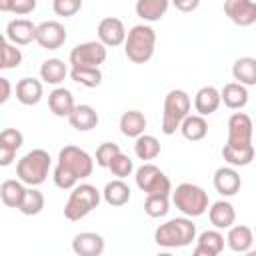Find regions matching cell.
Returning <instances> with one entry per match:
<instances>
[{
    "instance_id": "cell-9",
    "label": "cell",
    "mask_w": 256,
    "mask_h": 256,
    "mask_svg": "<svg viewBox=\"0 0 256 256\" xmlns=\"http://www.w3.org/2000/svg\"><path fill=\"white\" fill-rule=\"evenodd\" d=\"M108 46H104L100 40H88L82 44H76L70 50V66H92V68H100V64L106 62L108 56Z\"/></svg>"
},
{
    "instance_id": "cell-10",
    "label": "cell",
    "mask_w": 256,
    "mask_h": 256,
    "mask_svg": "<svg viewBox=\"0 0 256 256\" xmlns=\"http://www.w3.org/2000/svg\"><path fill=\"white\" fill-rule=\"evenodd\" d=\"M36 42L44 50H58L66 42V28L58 20H46L38 24L36 30Z\"/></svg>"
},
{
    "instance_id": "cell-35",
    "label": "cell",
    "mask_w": 256,
    "mask_h": 256,
    "mask_svg": "<svg viewBox=\"0 0 256 256\" xmlns=\"http://www.w3.org/2000/svg\"><path fill=\"white\" fill-rule=\"evenodd\" d=\"M134 154L140 160H144V162L154 160L160 154V142H158V138L152 136V134H140L136 138V142H134Z\"/></svg>"
},
{
    "instance_id": "cell-32",
    "label": "cell",
    "mask_w": 256,
    "mask_h": 256,
    "mask_svg": "<svg viewBox=\"0 0 256 256\" xmlns=\"http://www.w3.org/2000/svg\"><path fill=\"white\" fill-rule=\"evenodd\" d=\"M232 76L244 86H256V58L242 56L232 64Z\"/></svg>"
},
{
    "instance_id": "cell-26",
    "label": "cell",
    "mask_w": 256,
    "mask_h": 256,
    "mask_svg": "<svg viewBox=\"0 0 256 256\" xmlns=\"http://www.w3.org/2000/svg\"><path fill=\"white\" fill-rule=\"evenodd\" d=\"M130 196H132L130 186H128L122 178H116V180L108 182V184L104 186V190H102V198H104V202H106L108 206H114V208L128 204Z\"/></svg>"
},
{
    "instance_id": "cell-22",
    "label": "cell",
    "mask_w": 256,
    "mask_h": 256,
    "mask_svg": "<svg viewBox=\"0 0 256 256\" xmlns=\"http://www.w3.org/2000/svg\"><path fill=\"white\" fill-rule=\"evenodd\" d=\"M252 242H254V232L244 226V224H232L228 228V236H226V244L232 252H238V254H246L250 252L252 248Z\"/></svg>"
},
{
    "instance_id": "cell-14",
    "label": "cell",
    "mask_w": 256,
    "mask_h": 256,
    "mask_svg": "<svg viewBox=\"0 0 256 256\" xmlns=\"http://www.w3.org/2000/svg\"><path fill=\"white\" fill-rule=\"evenodd\" d=\"M36 30L38 26L28 18H16L10 20L6 26V38L16 46H26L32 40L36 42Z\"/></svg>"
},
{
    "instance_id": "cell-2",
    "label": "cell",
    "mask_w": 256,
    "mask_h": 256,
    "mask_svg": "<svg viewBox=\"0 0 256 256\" xmlns=\"http://www.w3.org/2000/svg\"><path fill=\"white\" fill-rule=\"evenodd\" d=\"M196 240V224L184 218H172L154 230V242L162 248H184Z\"/></svg>"
},
{
    "instance_id": "cell-31",
    "label": "cell",
    "mask_w": 256,
    "mask_h": 256,
    "mask_svg": "<svg viewBox=\"0 0 256 256\" xmlns=\"http://www.w3.org/2000/svg\"><path fill=\"white\" fill-rule=\"evenodd\" d=\"M170 6V0H136V16L144 22L160 20Z\"/></svg>"
},
{
    "instance_id": "cell-23",
    "label": "cell",
    "mask_w": 256,
    "mask_h": 256,
    "mask_svg": "<svg viewBox=\"0 0 256 256\" xmlns=\"http://www.w3.org/2000/svg\"><path fill=\"white\" fill-rule=\"evenodd\" d=\"M74 96H72V92L68 90V88H62V86H58V88H54L50 94H48V108L52 110V114L54 116H58V118H68L70 116V112L74 110Z\"/></svg>"
},
{
    "instance_id": "cell-37",
    "label": "cell",
    "mask_w": 256,
    "mask_h": 256,
    "mask_svg": "<svg viewBox=\"0 0 256 256\" xmlns=\"http://www.w3.org/2000/svg\"><path fill=\"white\" fill-rule=\"evenodd\" d=\"M170 210V198L168 194H146L144 200V212L150 218H162Z\"/></svg>"
},
{
    "instance_id": "cell-18",
    "label": "cell",
    "mask_w": 256,
    "mask_h": 256,
    "mask_svg": "<svg viewBox=\"0 0 256 256\" xmlns=\"http://www.w3.org/2000/svg\"><path fill=\"white\" fill-rule=\"evenodd\" d=\"M224 250V236L218 228L214 230H204L194 248V256H218Z\"/></svg>"
},
{
    "instance_id": "cell-45",
    "label": "cell",
    "mask_w": 256,
    "mask_h": 256,
    "mask_svg": "<svg viewBox=\"0 0 256 256\" xmlns=\"http://www.w3.org/2000/svg\"><path fill=\"white\" fill-rule=\"evenodd\" d=\"M14 8V0H0V10L2 12H12Z\"/></svg>"
},
{
    "instance_id": "cell-11",
    "label": "cell",
    "mask_w": 256,
    "mask_h": 256,
    "mask_svg": "<svg viewBox=\"0 0 256 256\" xmlns=\"http://www.w3.org/2000/svg\"><path fill=\"white\" fill-rule=\"evenodd\" d=\"M96 32H98V40L108 48H116V46L124 44L126 42V34H128L126 28H124V22L120 18H116V16L102 18L98 22Z\"/></svg>"
},
{
    "instance_id": "cell-30",
    "label": "cell",
    "mask_w": 256,
    "mask_h": 256,
    "mask_svg": "<svg viewBox=\"0 0 256 256\" xmlns=\"http://www.w3.org/2000/svg\"><path fill=\"white\" fill-rule=\"evenodd\" d=\"M146 130V116L140 110H126L120 116V132L128 138H138Z\"/></svg>"
},
{
    "instance_id": "cell-34",
    "label": "cell",
    "mask_w": 256,
    "mask_h": 256,
    "mask_svg": "<svg viewBox=\"0 0 256 256\" xmlns=\"http://www.w3.org/2000/svg\"><path fill=\"white\" fill-rule=\"evenodd\" d=\"M70 78L80 86L96 88L102 82V72H100V68H92V66H72Z\"/></svg>"
},
{
    "instance_id": "cell-12",
    "label": "cell",
    "mask_w": 256,
    "mask_h": 256,
    "mask_svg": "<svg viewBox=\"0 0 256 256\" xmlns=\"http://www.w3.org/2000/svg\"><path fill=\"white\" fill-rule=\"evenodd\" d=\"M224 14L236 26H252L256 22V2L254 0H224Z\"/></svg>"
},
{
    "instance_id": "cell-28",
    "label": "cell",
    "mask_w": 256,
    "mask_h": 256,
    "mask_svg": "<svg viewBox=\"0 0 256 256\" xmlns=\"http://www.w3.org/2000/svg\"><path fill=\"white\" fill-rule=\"evenodd\" d=\"M220 96H222L224 106L230 108V110H240V108H244L248 104V90L240 82L224 84V88L220 90Z\"/></svg>"
},
{
    "instance_id": "cell-15",
    "label": "cell",
    "mask_w": 256,
    "mask_h": 256,
    "mask_svg": "<svg viewBox=\"0 0 256 256\" xmlns=\"http://www.w3.org/2000/svg\"><path fill=\"white\" fill-rule=\"evenodd\" d=\"M214 188L218 194L222 196H234L240 192V186H242V178L240 174L234 170V166H222L214 172Z\"/></svg>"
},
{
    "instance_id": "cell-7",
    "label": "cell",
    "mask_w": 256,
    "mask_h": 256,
    "mask_svg": "<svg viewBox=\"0 0 256 256\" xmlns=\"http://www.w3.org/2000/svg\"><path fill=\"white\" fill-rule=\"evenodd\" d=\"M172 204L188 218L202 216L208 210V194L204 188L192 182H182L172 192Z\"/></svg>"
},
{
    "instance_id": "cell-17",
    "label": "cell",
    "mask_w": 256,
    "mask_h": 256,
    "mask_svg": "<svg viewBox=\"0 0 256 256\" xmlns=\"http://www.w3.org/2000/svg\"><path fill=\"white\" fill-rule=\"evenodd\" d=\"M104 246V238L98 232H80L72 240V250L78 256H100Z\"/></svg>"
},
{
    "instance_id": "cell-40",
    "label": "cell",
    "mask_w": 256,
    "mask_h": 256,
    "mask_svg": "<svg viewBox=\"0 0 256 256\" xmlns=\"http://www.w3.org/2000/svg\"><path fill=\"white\" fill-rule=\"evenodd\" d=\"M118 152H122L118 144H114V142H102V144L96 148V164H98L100 168H108L110 162H112V158H114Z\"/></svg>"
},
{
    "instance_id": "cell-19",
    "label": "cell",
    "mask_w": 256,
    "mask_h": 256,
    "mask_svg": "<svg viewBox=\"0 0 256 256\" xmlns=\"http://www.w3.org/2000/svg\"><path fill=\"white\" fill-rule=\"evenodd\" d=\"M98 120H100L98 118V112L90 104H76L74 110L68 116L70 126L74 130H78V132H88V130L96 128L98 126Z\"/></svg>"
},
{
    "instance_id": "cell-43",
    "label": "cell",
    "mask_w": 256,
    "mask_h": 256,
    "mask_svg": "<svg viewBox=\"0 0 256 256\" xmlns=\"http://www.w3.org/2000/svg\"><path fill=\"white\" fill-rule=\"evenodd\" d=\"M172 4L180 12H194L200 6V0H172Z\"/></svg>"
},
{
    "instance_id": "cell-5",
    "label": "cell",
    "mask_w": 256,
    "mask_h": 256,
    "mask_svg": "<svg viewBox=\"0 0 256 256\" xmlns=\"http://www.w3.org/2000/svg\"><path fill=\"white\" fill-rule=\"evenodd\" d=\"M192 100L188 92L174 88L164 96V112H162V132L166 136H172L176 130H180L182 120L190 114Z\"/></svg>"
},
{
    "instance_id": "cell-16",
    "label": "cell",
    "mask_w": 256,
    "mask_h": 256,
    "mask_svg": "<svg viewBox=\"0 0 256 256\" xmlns=\"http://www.w3.org/2000/svg\"><path fill=\"white\" fill-rule=\"evenodd\" d=\"M22 144L24 136L18 128H4L0 132V166H10Z\"/></svg>"
},
{
    "instance_id": "cell-36",
    "label": "cell",
    "mask_w": 256,
    "mask_h": 256,
    "mask_svg": "<svg viewBox=\"0 0 256 256\" xmlns=\"http://www.w3.org/2000/svg\"><path fill=\"white\" fill-rule=\"evenodd\" d=\"M42 208H44V194H42L36 186L26 188L24 200H22V204H20L18 210H20L24 216H36V214L42 212Z\"/></svg>"
},
{
    "instance_id": "cell-25",
    "label": "cell",
    "mask_w": 256,
    "mask_h": 256,
    "mask_svg": "<svg viewBox=\"0 0 256 256\" xmlns=\"http://www.w3.org/2000/svg\"><path fill=\"white\" fill-rule=\"evenodd\" d=\"M254 146L252 142L250 144H224L222 146V158L230 164V166H248L252 160H254Z\"/></svg>"
},
{
    "instance_id": "cell-4",
    "label": "cell",
    "mask_w": 256,
    "mask_h": 256,
    "mask_svg": "<svg viewBox=\"0 0 256 256\" xmlns=\"http://www.w3.org/2000/svg\"><path fill=\"white\" fill-rule=\"evenodd\" d=\"M52 158L44 148H34L28 154H24L18 164H16V176L26 184V186H40L46 182L48 172H50Z\"/></svg>"
},
{
    "instance_id": "cell-20",
    "label": "cell",
    "mask_w": 256,
    "mask_h": 256,
    "mask_svg": "<svg viewBox=\"0 0 256 256\" xmlns=\"http://www.w3.org/2000/svg\"><path fill=\"white\" fill-rule=\"evenodd\" d=\"M42 94H44V86L36 78L26 76V78L18 80V84H16V100L20 104H24V106L38 104L42 100Z\"/></svg>"
},
{
    "instance_id": "cell-33",
    "label": "cell",
    "mask_w": 256,
    "mask_h": 256,
    "mask_svg": "<svg viewBox=\"0 0 256 256\" xmlns=\"http://www.w3.org/2000/svg\"><path fill=\"white\" fill-rule=\"evenodd\" d=\"M24 194H26V188H24V182L20 178L18 180H4L0 186V198L8 208H20Z\"/></svg>"
},
{
    "instance_id": "cell-6",
    "label": "cell",
    "mask_w": 256,
    "mask_h": 256,
    "mask_svg": "<svg viewBox=\"0 0 256 256\" xmlns=\"http://www.w3.org/2000/svg\"><path fill=\"white\" fill-rule=\"evenodd\" d=\"M100 190L92 184H76L68 196V202L64 206V216L70 222H78L82 218H86L94 208H98L100 204Z\"/></svg>"
},
{
    "instance_id": "cell-39",
    "label": "cell",
    "mask_w": 256,
    "mask_h": 256,
    "mask_svg": "<svg viewBox=\"0 0 256 256\" xmlns=\"http://www.w3.org/2000/svg\"><path fill=\"white\" fill-rule=\"evenodd\" d=\"M108 170H110L116 178H122V180H124V178H128V176L132 174V170H134V162H132V158L126 156L124 152H118V154L112 158Z\"/></svg>"
},
{
    "instance_id": "cell-41",
    "label": "cell",
    "mask_w": 256,
    "mask_h": 256,
    "mask_svg": "<svg viewBox=\"0 0 256 256\" xmlns=\"http://www.w3.org/2000/svg\"><path fill=\"white\" fill-rule=\"evenodd\" d=\"M80 8H82V0H52V10L56 16L70 18L78 14Z\"/></svg>"
},
{
    "instance_id": "cell-24",
    "label": "cell",
    "mask_w": 256,
    "mask_h": 256,
    "mask_svg": "<svg viewBox=\"0 0 256 256\" xmlns=\"http://www.w3.org/2000/svg\"><path fill=\"white\" fill-rule=\"evenodd\" d=\"M220 102H222L220 90L214 88V86H202V88L196 92V96H194V108H196V112L202 114V116L214 114V112L218 110Z\"/></svg>"
},
{
    "instance_id": "cell-3",
    "label": "cell",
    "mask_w": 256,
    "mask_h": 256,
    "mask_svg": "<svg viewBox=\"0 0 256 256\" xmlns=\"http://www.w3.org/2000/svg\"><path fill=\"white\" fill-rule=\"evenodd\" d=\"M156 50V32L148 24H136L128 30L124 42V54L134 64H146Z\"/></svg>"
},
{
    "instance_id": "cell-46",
    "label": "cell",
    "mask_w": 256,
    "mask_h": 256,
    "mask_svg": "<svg viewBox=\"0 0 256 256\" xmlns=\"http://www.w3.org/2000/svg\"><path fill=\"white\" fill-rule=\"evenodd\" d=\"M254 234H256V230H254Z\"/></svg>"
},
{
    "instance_id": "cell-13",
    "label": "cell",
    "mask_w": 256,
    "mask_h": 256,
    "mask_svg": "<svg viewBox=\"0 0 256 256\" xmlns=\"http://www.w3.org/2000/svg\"><path fill=\"white\" fill-rule=\"evenodd\" d=\"M254 134L252 118L244 112H234L228 118V144H250Z\"/></svg>"
},
{
    "instance_id": "cell-8",
    "label": "cell",
    "mask_w": 256,
    "mask_h": 256,
    "mask_svg": "<svg viewBox=\"0 0 256 256\" xmlns=\"http://www.w3.org/2000/svg\"><path fill=\"white\" fill-rule=\"evenodd\" d=\"M134 178H136V186L144 194H170L172 192L170 178L152 162H144L136 170Z\"/></svg>"
},
{
    "instance_id": "cell-38",
    "label": "cell",
    "mask_w": 256,
    "mask_h": 256,
    "mask_svg": "<svg viewBox=\"0 0 256 256\" xmlns=\"http://www.w3.org/2000/svg\"><path fill=\"white\" fill-rule=\"evenodd\" d=\"M22 64V52L20 48H16V44H12L8 38L2 40V64L0 68L10 70V68H18Z\"/></svg>"
},
{
    "instance_id": "cell-29",
    "label": "cell",
    "mask_w": 256,
    "mask_h": 256,
    "mask_svg": "<svg viewBox=\"0 0 256 256\" xmlns=\"http://www.w3.org/2000/svg\"><path fill=\"white\" fill-rule=\"evenodd\" d=\"M180 132L190 142H198V140L206 138V134H208L206 116H202V114H188L182 120V124H180Z\"/></svg>"
},
{
    "instance_id": "cell-21",
    "label": "cell",
    "mask_w": 256,
    "mask_h": 256,
    "mask_svg": "<svg viewBox=\"0 0 256 256\" xmlns=\"http://www.w3.org/2000/svg\"><path fill=\"white\" fill-rule=\"evenodd\" d=\"M210 224L218 230H228L236 222V210L228 200H218L208 208Z\"/></svg>"
},
{
    "instance_id": "cell-27",
    "label": "cell",
    "mask_w": 256,
    "mask_h": 256,
    "mask_svg": "<svg viewBox=\"0 0 256 256\" xmlns=\"http://www.w3.org/2000/svg\"><path fill=\"white\" fill-rule=\"evenodd\" d=\"M68 74H70V70L64 64V60H60V58H48L40 64V78L46 84L58 86L60 82H64V78Z\"/></svg>"
},
{
    "instance_id": "cell-1",
    "label": "cell",
    "mask_w": 256,
    "mask_h": 256,
    "mask_svg": "<svg viewBox=\"0 0 256 256\" xmlns=\"http://www.w3.org/2000/svg\"><path fill=\"white\" fill-rule=\"evenodd\" d=\"M94 170L92 156L80 146L68 144L58 152V164L54 168V184L60 190H72L80 180L88 178Z\"/></svg>"
},
{
    "instance_id": "cell-42",
    "label": "cell",
    "mask_w": 256,
    "mask_h": 256,
    "mask_svg": "<svg viewBox=\"0 0 256 256\" xmlns=\"http://www.w3.org/2000/svg\"><path fill=\"white\" fill-rule=\"evenodd\" d=\"M36 4H38V0H14L12 12L18 14V16H26V14L36 10Z\"/></svg>"
},
{
    "instance_id": "cell-44",
    "label": "cell",
    "mask_w": 256,
    "mask_h": 256,
    "mask_svg": "<svg viewBox=\"0 0 256 256\" xmlns=\"http://www.w3.org/2000/svg\"><path fill=\"white\" fill-rule=\"evenodd\" d=\"M0 86H2V96H0V102L4 104L8 98H10V82H8V78H0Z\"/></svg>"
}]
</instances>
